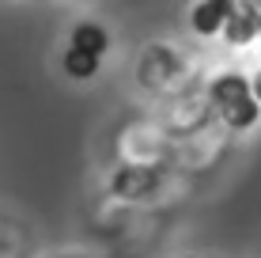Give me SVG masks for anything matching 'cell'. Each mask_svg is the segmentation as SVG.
<instances>
[{
  "mask_svg": "<svg viewBox=\"0 0 261 258\" xmlns=\"http://www.w3.org/2000/svg\"><path fill=\"white\" fill-rule=\"evenodd\" d=\"M68 258H72V254H68Z\"/></svg>",
  "mask_w": 261,
  "mask_h": 258,
  "instance_id": "cell-9",
  "label": "cell"
},
{
  "mask_svg": "<svg viewBox=\"0 0 261 258\" xmlns=\"http://www.w3.org/2000/svg\"><path fill=\"white\" fill-rule=\"evenodd\" d=\"M239 4H246V8H250L254 15H261V0H239Z\"/></svg>",
  "mask_w": 261,
  "mask_h": 258,
  "instance_id": "cell-8",
  "label": "cell"
},
{
  "mask_svg": "<svg viewBox=\"0 0 261 258\" xmlns=\"http://www.w3.org/2000/svg\"><path fill=\"white\" fill-rule=\"evenodd\" d=\"M61 65H65V73H68L72 80H91V76H98V68H102V57H95V53H84V50H76V46H68Z\"/></svg>",
  "mask_w": 261,
  "mask_h": 258,
  "instance_id": "cell-5",
  "label": "cell"
},
{
  "mask_svg": "<svg viewBox=\"0 0 261 258\" xmlns=\"http://www.w3.org/2000/svg\"><path fill=\"white\" fill-rule=\"evenodd\" d=\"M231 8H235V0H201V4L193 8V15H190V27L201 38H212V34L223 31Z\"/></svg>",
  "mask_w": 261,
  "mask_h": 258,
  "instance_id": "cell-2",
  "label": "cell"
},
{
  "mask_svg": "<svg viewBox=\"0 0 261 258\" xmlns=\"http://www.w3.org/2000/svg\"><path fill=\"white\" fill-rule=\"evenodd\" d=\"M72 46L84 50V53H95V57H102L106 46H110V34H106L98 23H80L76 31H72Z\"/></svg>",
  "mask_w": 261,
  "mask_h": 258,
  "instance_id": "cell-6",
  "label": "cell"
},
{
  "mask_svg": "<svg viewBox=\"0 0 261 258\" xmlns=\"http://www.w3.org/2000/svg\"><path fill=\"white\" fill-rule=\"evenodd\" d=\"M151 186H155V171H148V167H121V171L114 175V194L125 198V201L148 198Z\"/></svg>",
  "mask_w": 261,
  "mask_h": 258,
  "instance_id": "cell-4",
  "label": "cell"
},
{
  "mask_svg": "<svg viewBox=\"0 0 261 258\" xmlns=\"http://www.w3.org/2000/svg\"><path fill=\"white\" fill-rule=\"evenodd\" d=\"M216 110H220V118L227 122L231 129H254L257 118H261V103L250 95V80L246 76H235V73H223L212 80L208 87Z\"/></svg>",
  "mask_w": 261,
  "mask_h": 258,
  "instance_id": "cell-1",
  "label": "cell"
},
{
  "mask_svg": "<svg viewBox=\"0 0 261 258\" xmlns=\"http://www.w3.org/2000/svg\"><path fill=\"white\" fill-rule=\"evenodd\" d=\"M223 34H227L231 46H246V42L261 38V15H254L246 4H239V0H235L227 23H223Z\"/></svg>",
  "mask_w": 261,
  "mask_h": 258,
  "instance_id": "cell-3",
  "label": "cell"
},
{
  "mask_svg": "<svg viewBox=\"0 0 261 258\" xmlns=\"http://www.w3.org/2000/svg\"><path fill=\"white\" fill-rule=\"evenodd\" d=\"M250 95H254V99L261 103V73H257L254 80H250Z\"/></svg>",
  "mask_w": 261,
  "mask_h": 258,
  "instance_id": "cell-7",
  "label": "cell"
}]
</instances>
